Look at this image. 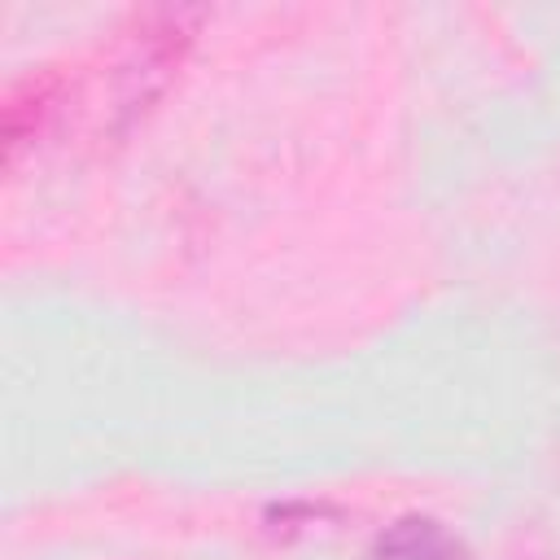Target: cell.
I'll list each match as a JSON object with an SVG mask.
<instances>
[{
  "mask_svg": "<svg viewBox=\"0 0 560 560\" xmlns=\"http://www.w3.org/2000/svg\"><path fill=\"white\" fill-rule=\"evenodd\" d=\"M376 560H455V542L446 538L442 525L411 516V521H398L389 534H381Z\"/></svg>",
  "mask_w": 560,
  "mask_h": 560,
  "instance_id": "1",
  "label": "cell"
}]
</instances>
